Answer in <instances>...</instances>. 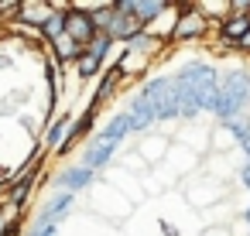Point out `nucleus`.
<instances>
[{
  "label": "nucleus",
  "mask_w": 250,
  "mask_h": 236,
  "mask_svg": "<svg viewBox=\"0 0 250 236\" xmlns=\"http://www.w3.org/2000/svg\"><path fill=\"white\" fill-rule=\"evenodd\" d=\"M35 236H55V226H42V229H38Z\"/></svg>",
  "instance_id": "nucleus-22"
},
{
  "label": "nucleus",
  "mask_w": 250,
  "mask_h": 236,
  "mask_svg": "<svg viewBox=\"0 0 250 236\" xmlns=\"http://www.w3.org/2000/svg\"><path fill=\"white\" fill-rule=\"evenodd\" d=\"M206 31H209V21H206L195 7H185V11L175 18V24H171V31H168V41H175V45L195 41V38H202Z\"/></svg>",
  "instance_id": "nucleus-4"
},
{
  "label": "nucleus",
  "mask_w": 250,
  "mask_h": 236,
  "mask_svg": "<svg viewBox=\"0 0 250 236\" xmlns=\"http://www.w3.org/2000/svg\"><path fill=\"white\" fill-rule=\"evenodd\" d=\"M113 147H117V144H110V140H100L96 147H89V151H86V157H83V168H89V171H96V168H103V164L110 161V154H113Z\"/></svg>",
  "instance_id": "nucleus-14"
},
{
  "label": "nucleus",
  "mask_w": 250,
  "mask_h": 236,
  "mask_svg": "<svg viewBox=\"0 0 250 236\" xmlns=\"http://www.w3.org/2000/svg\"><path fill=\"white\" fill-rule=\"evenodd\" d=\"M55 181H59V188H62V192H69V195H72V192H79V188H86V185L93 181V171H89V168H83V164H76V168H65Z\"/></svg>",
  "instance_id": "nucleus-9"
},
{
  "label": "nucleus",
  "mask_w": 250,
  "mask_h": 236,
  "mask_svg": "<svg viewBox=\"0 0 250 236\" xmlns=\"http://www.w3.org/2000/svg\"><path fill=\"white\" fill-rule=\"evenodd\" d=\"M31 185L35 181H11V205H24V198H28V192H31Z\"/></svg>",
  "instance_id": "nucleus-18"
},
{
  "label": "nucleus",
  "mask_w": 250,
  "mask_h": 236,
  "mask_svg": "<svg viewBox=\"0 0 250 236\" xmlns=\"http://www.w3.org/2000/svg\"><path fill=\"white\" fill-rule=\"evenodd\" d=\"M243 181H247V185H250V168H247V171H243Z\"/></svg>",
  "instance_id": "nucleus-24"
},
{
  "label": "nucleus",
  "mask_w": 250,
  "mask_h": 236,
  "mask_svg": "<svg viewBox=\"0 0 250 236\" xmlns=\"http://www.w3.org/2000/svg\"><path fill=\"white\" fill-rule=\"evenodd\" d=\"M134 99L151 113L154 123H158V120H171V117H178V96H175L171 79H151Z\"/></svg>",
  "instance_id": "nucleus-3"
},
{
  "label": "nucleus",
  "mask_w": 250,
  "mask_h": 236,
  "mask_svg": "<svg viewBox=\"0 0 250 236\" xmlns=\"http://www.w3.org/2000/svg\"><path fill=\"white\" fill-rule=\"evenodd\" d=\"M236 48H240V52H247V55H250V31H247V35H243V38H240V41H236Z\"/></svg>",
  "instance_id": "nucleus-21"
},
{
  "label": "nucleus",
  "mask_w": 250,
  "mask_h": 236,
  "mask_svg": "<svg viewBox=\"0 0 250 236\" xmlns=\"http://www.w3.org/2000/svg\"><path fill=\"white\" fill-rule=\"evenodd\" d=\"M165 48V38H158V35H151V31H137L134 38H127L124 41V55H130V59H154L158 52Z\"/></svg>",
  "instance_id": "nucleus-6"
},
{
  "label": "nucleus",
  "mask_w": 250,
  "mask_h": 236,
  "mask_svg": "<svg viewBox=\"0 0 250 236\" xmlns=\"http://www.w3.org/2000/svg\"><path fill=\"white\" fill-rule=\"evenodd\" d=\"M52 52H55V62H79L86 48H83V45H76L72 38H65V35H62V38H55V41H52Z\"/></svg>",
  "instance_id": "nucleus-12"
},
{
  "label": "nucleus",
  "mask_w": 250,
  "mask_h": 236,
  "mask_svg": "<svg viewBox=\"0 0 250 236\" xmlns=\"http://www.w3.org/2000/svg\"><path fill=\"white\" fill-rule=\"evenodd\" d=\"M130 14H134V18H137V24L147 31L158 18H165V14H168V4H165V0H134Z\"/></svg>",
  "instance_id": "nucleus-7"
},
{
  "label": "nucleus",
  "mask_w": 250,
  "mask_h": 236,
  "mask_svg": "<svg viewBox=\"0 0 250 236\" xmlns=\"http://www.w3.org/2000/svg\"><path fill=\"white\" fill-rule=\"evenodd\" d=\"M96 72H100V62H96V59H89V55L83 52V59L76 62V76H79V79H93Z\"/></svg>",
  "instance_id": "nucleus-17"
},
{
  "label": "nucleus",
  "mask_w": 250,
  "mask_h": 236,
  "mask_svg": "<svg viewBox=\"0 0 250 236\" xmlns=\"http://www.w3.org/2000/svg\"><path fill=\"white\" fill-rule=\"evenodd\" d=\"M69 127H72V120H69V117H59V120H52V127H48V147H52V151H59V147L65 144V137H69Z\"/></svg>",
  "instance_id": "nucleus-16"
},
{
  "label": "nucleus",
  "mask_w": 250,
  "mask_h": 236,
  "mask_svg": "<svg viewBox=\"0 0 250 236\" xmlns=\"http://www.w3.org/2000/svg\"><path fill=\"white\" fill-rule=\"evenodd\" d=\"M69 205H72V195H69V192H59L55 198H48L45 212L38 216V229H42V226H55V222L69 212Z\"/></svg>",
  "instance_id": "nucleus-10"
},
{
  "label": "nucleus",
  "mask_w": 250,
  "mask_h": 236,
  "mask_svg": "<svg viewBox=\"0 0 250 236\" xmlns=\"http://www.w3.org/2000/svg\"><path fill=\"white\" fill-rule=\"evenodd\" d=\"M175 96H178V117H195L199 110H212V99H216V72L209 65H185L175 79Z\"/></svg>",
  "instance_id": "nucleus-1"
},
{
  "label": "nucleus",
  "mask_w": 250,
  "mask_h": 236,
  "mask_svg": "<svg viewBox=\"0 0 250 236\" xmlns=\"http://www.w3.org/2000/svg\"><path fill=\"white\" fill-rule=\"evenodd\" d=\"M137 31H144V28L137 24V18L127 14V11H117V7H113V21H110L106 35H110L113 41H127V38H134Z\"/></svg>",
  "instance_id": "nucleus-8"
},
{
  "label": "nucleus",
  "mask_w": 250,
  "mask_h": 236,
  "mask_svg": "<svg viewBox=\"0 0 250 236\" xmlns=\"http://www.w3.org/2000/svg\"><path fill=\"white\" fill-rule=\"evenodd\" d=\"M124 82V76H120V69L117 65H110L106 72H103V79H100V89H96V96H93V106H103L110 96H113V89Z\"/></svg>",
  "instance_id": "nucleus-11"
},
{
  "label": "nucleus",
  "mask_w": 250,
  "mask_h": 236,
  "mask_svg": "<svg viewBox=\"0 0 250 236\" xmlns=\"http://www.w3.org/2000/svg\"><path fill=\"white\" fill-rule=\"evenodd\" d=\"M4 226H7V212H0V233H4Z\"/></svg>",
  "instance_id": "nucleus-23"
},
{
  "label": "nucleus",
  "mask_w": 250,
  "mask_h": 236,
  "mask_svg": "<svg viewBox=\"0 0 250 236\" xmlns=\"http://www.w3.org/2000/svg\"><path fill=\"white\" fill-rule=\"evenodd\" d=\"M247 222H250V209H247Z\"/></svg>",
  "instance_id": "nucleus-25"
},
{
  "label": "nucleus",
  "mask_w": 250,
  "mask_h": 236,
  "mask_svg": "<svg viewBox=\"0 0 250 236\" xmlns=\"http://www.w3.org/2000/svg\"><path fill=\"white\" fill-rule=\"evenodd\" d=\"M127 130H134V127H130V117H127V113H117V117H113V120L106 123V130L100 134V140H110V144H120V140L127 137Z\"/></svg>",
  "instance_id": "nucleus-13"
},
{
  "label": "nucleus",
  "mask_w": 250,
  "mask_h": 236,
  "mask_svg": "<svg viewBox=\"0 0 250 236\" xmlns=\"http://www.w3.org/2000/svg\"><path fill=\"white\" fill-rule=\"evenodd\" d=\"M0 236H4V233H0Z\"/></svg>",
  "instance_id": "nucleus-26"
},
{
  "label": "nucleus",
  "mask_w": 250,
  "mask_h": 236,
  "mask_svg": "<svg viewBox=\"0 0 250 236\" xmlns=\"http://www.w3.org/2000/svg\"><path fill=\"white\" fill-rule=\"evenodd\" d=\"M21 18V4H18V0H11V4H0V21H18Z\"/></svg>",
  "instance_id": "nucleus-19"
},
{
  "label": "nucleus",
  "mask_w": 250,
  "mask_h": 236,
  "mask_svg": "<svg viewBox=\"0 0 250 236\" xmlns=\"http://www.w3.org/2000/svg\"><path fill=\"white\" fill-rule=\"evenodd\" d=\"M247 99H250V72H247V69H233V72H226V79L216 86L212 113L233 123L236 113L247 106Z\"/></svg>",
  "instance_id": "nucleus-2"
},
{
  "label": "nucleus",
  "mask_w": 250,
  "mask_h": 236,
  "mask_svg": "<svg viewBox=\"0 0 250 236\" xmlns=\"http://www.w3.org/2000/svg\"><path fill=\"white\" fill-rule=\"evenodd\" d=\"M110 45H117V41H113V38H110L106 31H96V35H93V41L86 45V55H89V59H96V62L103 65V59H106Z\"/></svg>",
  "instance_id": "nucleus-15"
},
{
  "label": "nucleus",
  "mask_w": 250,
  "mask_h": 236,
  "mask_svg": "<svg viewBox=\"0 0 250 236\" xmlns=\"http://www.w3.org/2000/svg\"><path fill=\"white\" fill-rule=\"evenodd\" d=\"M93 35H96V28H93V21H89V14L86 11H79V7H65V38H72L76 45H89L93 41Z\"/></svg>",
  "instance_id": "nucleus-5"
},
{
  "label": "nucleus",
  "mask_w": 250,
  "mask_h": 236,
  "mask_svg": "<svg viewBox=\"0 0 250 236\" xmlns=\"http://www.w3.org/2000/svg\"><path fill=\"white\" fill-rule=\"evenodd\" d=\"M4 236H21V219H18V216L4 226Z\"/></svg>",
  "instance_id": "nucleus-20"
}]
</instances>
